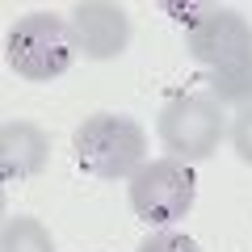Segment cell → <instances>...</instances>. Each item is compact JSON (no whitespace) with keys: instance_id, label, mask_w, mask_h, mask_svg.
Returning a JSON list of instances; mask_svg holds the SVG:
<instances>
[{"instance_id":"cell-2","label":"cell","mask_w":252,"mask_h":252,"mask_svg":"<svg viewBox=\"0 0 252 252\" xmlns=\"http://www.w3.org/2000/svg\"><path fill=\"white\" fill-rule=\"evenodd\" d=\"M223 135H227V114L210 93H181L160 109V143L181 164L210 160Z\"/></svg>"},{"instance_id":"cell-8","label":"cell","mask_w":252,"mask_h":252,"mask_svg":"<svg viewBox=\"0 0 252 252\" xmlns=\"http://www.w3.org/2000/svg\"><path fill=\"white\" fill-rule=\"evenodd\" d=\"M206 84L219 105H235V109L252 105V55L240 63H227V67H215Z\"/></svg>"},{"instance_id":"cell-10","label":"cell","mask_w":252,"mask_h":252,"mask_svg":"<svg viewBox=\"0 0 252 252\" xmlns=\"http://www.w3.org/2000/svg\"><path fill=\"white\" fill-rule=\"evenodd\" d=\"M139 252H202L198 240L185 231H152L143 244H139Z\"/></svg>"},{"instance_id":"cell-6","label":"cell","mask_w":252,"mask_h":252,"mask_svg":"<svg viewBox=\"0 0 252 252\" xmlns=\"http://www.w3.org/2000/svg\"><path fill=\"white\" fill-rule=\"evenodd\" d=\"M67 26H72L84 59L105 63L130 46V17H126L122 4H109V0H80L67 17Z\"/></svg>"},{"instance_id":"cell-11","label":"cell","mask_w":252,"mask_h":252,"mask_svg":"<svg viewBox=\"0 0 252 252\" xmlns=\"http://www.w3.org/2000/svg\"><path fill=\"white\" fill-rule=\"evenodd\" d=\"M231 143H235V156L244 164H252V105H244L231 118Z\"/></svg>"},{"instance_id":"cell-1","label":"cell","mask_w":252,"mask_h":252,"mask_svg":"<svg viewBox=\"0 0 252 252\" xmlns=\"http://www.w3.org/2000/svg\"><path fill=\"white\" fill-rule=\"evenodd\" d=\"M76 160L84 172L101 181H118V177H135L143 168L147 156V130L126 114H89L72 135Z\"/></svg>"},{"instance_id":"cell-4","label":"cell","mask_w":252,"mask_h":252,"mask_svg":"<svg viewBox=\"0 0 252 252\" xmlns=\"http://www.w3.org/2000/svg\"><path fill=\"white\" fill-rule=\"evenodd\" d=\"M130 193V210L147 223L164 227V223H177L193 210V198H198V181H193V168L172 156L164 160H147L143 168L130 177L126 185Z\"/></svg>"},{"instance_id":"cell-3","label":"cell","mask_w":252,"mask_h":252,"mask_svg":"<svg viewBox=\"0 0 252 252\" xmlns=\"http://www.w3.org/2000/svg\"><path fill=\"white\" fill-rule=\"evenodd\" d=\"M76 55L80 46L72 26L55 13H30L9 34V67L26 80H55L76 63Z\"/></svg>"},{"instance_id":"cell-9","label":"cell","mask_w":252,"mask_h":252,"mask_svg":"<svg viewBox=\"0 0 252 252\" xmlns=\"http://www.w3.org/2000/svg\"><path fill=\"white\" fill-rule=\"evenodd\" d=\"M0 252H55V244H51V231L38 219L13 215V219H4V231H0Z\"/></svg>"},{"instance_id":"cell-5","label":"cell","mask_w":252,"mask_h":252,"mask_svg":"<svg viewBox=\"0 0 252 252\" xmlns=\"http://www.w3.org/2000/svg\"><path fill=\"white\" fill-rule=\"evenodd\" d=\"M185 51L193 55V63L202 67H227L252 55V26L240 9L227 4H206L198 9V17L185 21Z\"/></svg>"},{"instance_id":"cell-7","label":"cell","mask_w":252,"mask_h":252,"mask_svg":"<svg viewBox=\"0 0 252 252\" xmlns=\"http://www.w3.org/2000/svg\"><path fill=\"white\" fill-rule=\"evenodd\" d=\"M46 156H51V139L34 122H4V130H0V172H4V181H26L34 172H42Z\"/></svg>"}]
</instances>
